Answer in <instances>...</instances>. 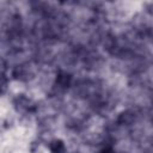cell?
I'll return each instance as SVG.
<instances>
[{
    "mask_svg": "<svg viewBox=\"0 0 153 153\" xmlns=\"http://www.w3.org/2000/svg\"><path fill=\"white\" fill-rule=\"evenodd\" d=\"M134 120H135V116H134V114H133L131 111H129V110L122 112V114L120 115V117H118V122L122 123V124H130Z\"/></svg>",
    "mask_w": 153,
    "mask_h": 153,
    "instance_id": "cell-1",
    "label": "cell"
},
{
    "mask_svg": "<svg viewBox=\"0 0 153 153\" xmlns=\"http://www.w3.org/2000/svg\"><path fill=\"white\" fill-rule=\"evenodd\" d=\"M56 81H57V84H59L60 86L65 87V86L69 85L71 76H69L68 74H66V73H60V74H59V76H57V79H56Z\"/></svg>",
    "mask_w": 153,
    "mask_h": 153,
    "instance_id": "cell-2",
    "label": "cell"
},
{
    "mask_svg": "<svg viewBox=\"0 0 153 153\" xmlns=\"http://www.w3.org/2000/svg\"><path fill=\"white\" fill-rule=\"evenodd\" d=\"M50 148H51L53 153H63V151H65V146L61 141H54L51 143Z\"/></svg>",
    "mask_w": 153,
    "mask_h": 153,
    "instance_id": "cell-3",
    "label": "cell"
}]
</instances>
